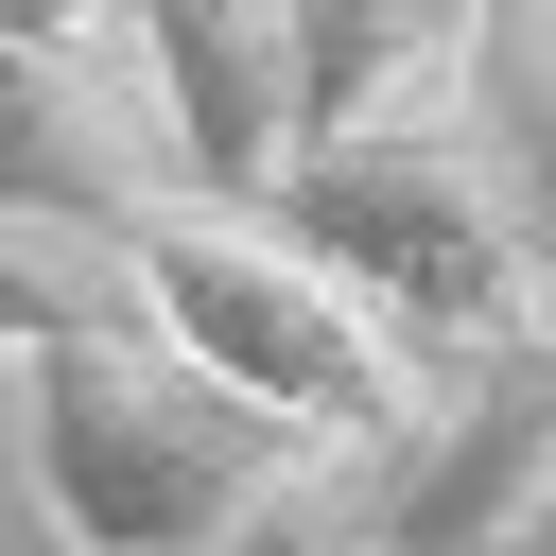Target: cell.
Listing matches in <instances>:
<instances>
[{"instance_id":"obj_5","label":"cell","mask_w":556,"mask_h":556,"mask_svg":"<svg viewBox=\"0 0 556 556\" xmlns=\"http://www.w3.org/2000/svg\"><path fill=\"white\" fill-rule=\"evenodd\" d=\"M139 191H174V139H156V87L104 35H0V208H87L122 226Z\"/></svg>"},{"instance_id":"obj_10","label":"cell","mask_w":556,"mask_h":556,"mask_svg":"<svg viewBox=\"0 0 556 556\" xmlns=\"http://www.w3.org/2000/svg\"><path fill=\"white\" fill-rule=\"evenodd\" d=\"M539 35H556V0H539Z\"/></svg>"},{"instance_id":"obj_8","label":"cell","mask_w":556,"mask_h":556,"mask_svg":"<svg viewBox=\"0 0 556 556\" xmlns=\"http://www.w3.org/2000/svg\"><path fill=\"white\" fill-rule=\"evenodd\" d=\"M486 139H504V174H521V208H539V226H556V52H539V70H521V87H504V70H486Z\"/></svg>"},{"instance_id":"obj_1","label":"cell","mask_w":556,"mask_h":556,"mask_svg":"<svg viewBox=\"0 0 556 556\" xmlns=\"http://www.w3.org/2000/svg\"><path fill=\"white\" fill-rule=\"evenodd\" d=\"M17 452H35V521L104 539V556H208V539H278L295 504H330V434L243 400L226 365H191L139 313L35 330L17 348Z\"/></svg>"},{"instance_id":"obj_6","label":"cell","mask_w":556,"mask_h":556,"mask_svg":"<svg viewBox=\"0 0 556 556\" xmlns=\"http://www.w3.org/2000/svg\"><path fill=\"white\" fill-rule=\"evenodd\" d=\"M504 0H295V139L400 122V104H486Z\"/></svg>"},{"instance_id":"obj_7","label":"cell","mask_w":556,"mask_h":556,"mask_svg":"<svg viewBox=\"0 0 556 556\" xmlns=\"http://www.w3.org/2000/svg\"><path fill=\"white\" fill-rule=\"evenodd\" d=\"M87 313H139L122 226H87V208H0V365H17L35 330H87Z\"/></svg>"},{"instance_id":"obj_9","label":"cell","mask_w":556,"mask_h":556,"mask_svg":"<svg viewBox=\"0 0 556 556\" xmlns=\"http://www.w3.org/2000/svg\"><path fill=\"white\" fill-rule=\"evenodd\" d=\"M0 35H104V0H0Z\"/></svg>"},{"instance_id":"obj_4","label":"cell","mask_w":556,"mask_h":556,"mask_svg":"<svg viewBox=\"0 0 556 556\" xmlns=\"http://www.w3.org/2000/svg\"><path fill=\"white\" fill-rule=\"evenodd\" d=\"M104 17L156 87L174 191H261L295 156V0H104Z\"/></svg>"},{"instance_id":"obj_2","label":"cell","mask_w":556,"mask_h":556,"mask_svg":"<svg viewBox=\"0 0 556 556\" xmlns=\"http://www.w3.org/2000/svg\"><path fill=\"white\" fill-rule=\"evenodd\" d=\"M122 278H139V330H174V348L226 365L243 400L313 417L330 452H400L417 400H434V348H417L330 243H295L261 191H139V208H122Z\"/></svg>"},{"instance_id":"obj_3","label":"cell","mask_w":556,"mask_h":556,"mask_svg":"<svg viewBox=\"0 0 556 556\" xmlns=\"http://www.w3.org/2000/svg\"><path fill=\"white\" fill-rule=\"evenodd\" d=\"M261 208L295 243H330L417 348H486L521 313H556V226L521 208L486 104H400V122H330L261 174Z\"/></svg>"}]
</instances>
